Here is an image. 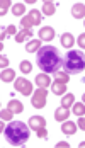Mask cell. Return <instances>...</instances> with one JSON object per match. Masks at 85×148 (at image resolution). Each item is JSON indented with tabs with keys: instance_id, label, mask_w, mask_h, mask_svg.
Here are the masks:
<instances>
[{
	"instance_id": "30",
	"label": "cell",
	"mask_w": 85,
	"mask_h": 148,
	"mask_svg": "<svg viewBox=\"0 0 85 148\" xmlns=\"http://www.w3.org/2000/svg\"><path fill=\"white\" fill-rule=\"evenodd\" d=\"M38 136H39V138H46V136H48V133H46V130H44V128H41V130H38Z\"/></svg>"
},
{
	"instance_id": "7",
	"label": "cell",
	"mask_w": 85,
	"mask_h": 148,
	"mask_svg": "<svg viewBox=\"0 0 85 148\" xmlns=\"http://www.w3.org/2000/svg\"><path fill=\"white\" fill-rule=\"evenodd\" d=\"M29 126L38 131V130H41V128H46V121H44L42 116H32L31 121H29Z\"/></svg>"
},
{
	"instance_id": "23",
	"label": "cell",
	"mask_w": 85,
	"mask_h": 148,
	"mask_svg": "<svg viewBox=\"0 0 85 148\" xmlns=\"http://www.w3.org/2000/svg\"><path fill=\"white\" fill-rule=\"evenodd\" d=\"M19 68H21V72L22 73H31V70H32V65H31V61H21V65H19Z\"/></svg>"
},
{
	"instance_id": "16",
	"label": "cell",
	"mask_w": 85,
	"mask_h": 148,
	"mask_svg": "<svg viewBox=\"0 0 85 148\" xmlns=\"http://www.w3.org/2000/svg\"><path fill=\"white\" fill-rule=\"evenodd\" d=\"M41 49V41L39 39H34V41H29L27 46H26V51L29 53H34V51H39Z\"/></svg>"
},
{
	"instance_id": "15",
	"label": "cell",
	"mask_w": 85,
	"mask_h": 148,
	"mask_svg": "<svg viewBox=\"0 0 85 148\" xmlns=\"http://www.w3.org/2000/svg\"><path fill=\"white\" fill-rule=\"evenodd\" d=\"M61 130H63V133L65 134H73L75 131H77V124L71 123V121H65L63 126H61Z\"/></svg>"
},
{
	"instance_id": "18",
	"label": "cell",
	"mask_w": 85,
	"mask_h": 148,
	"mask_svg": "<svg viewBox=\"0 0 85 148\" xmlns=\"http://www.w3.org/2000/svg\"><path fill=\"white\" fill-rule=\"evenodd\" d=\"M65 90H66V87H65V84L63 82H55L53 84V94H56V95H63L65 94Z\"/></svg>"
},
{
	"instance_id": "31",
	"label": "cell",
	"mask_w": 85,
	"mask_h": 148,
	"mask_svg": "<svg viewBox=\"0 0 85 148\" xmlns=\"http://www.w3.org/2000/svg\"><path fill=\"white\" fill-rule=\"evenodd\" d=\"M78 126H80V128L85 131V118H82V116H80V119H78Z\"/></svg>"
},
{
	"instance_id": "20",
	"label": "cell",
	"mask_w": 85,
	"mask_h": 148,
	"mask_svg": "<svg viewBox=\"0 0 85 148\" xmlns=\"http://www.w3.org/2000/svg\"><path fill=\"white\" fill-rule=\"evenodd\" d=\"M73 102H75V95H73V94H66V95H63V99H61V106H63V107H70Z\"/></svg>"
},
{
	"instance_id": "24",
	"label": "cell",
	"mask_w": 85,
	"mask_h": 148,
	"mask_svg": "<svg viewBox=\"0 0 85 148\" xmlns=\"http://www.w3.org/2000/svg\"><path fill=\"white\" fill-rule=\"evenodd\" d=\"M0 116H2V121H9V119L12 118V111L10 109H2Z\"/></svg>"
},
{
	"instance_id": "25",
	"label": "cell",
	"mask_w": 85,
	"mask_h": 148,
	"mask_svg": "<svg viewBox=\"0 0 85 148\" xmlns=\"http://www.w3.org/2000/svg\"><path fill=\"white\" fill-rule=\"evenodd\" d=\"M9 5H10V2H9V0H2V3H0V7H2V9H0V14H2V15L7 14V10H9Z\"/></svg>"
},
{
	"instance_id": "13",
	"label": "cell",
	"mask_w": 85,
	"mask_h": 148,
	"mask_svg": "<svg viewBox=\"0 0 85 148\" xmlns=\"http://www.w3.org/2000/svg\"><path fill=\"white\" fill-rule=\"evenodd\" d=\"M31 36H32V29H22L15 34V41H17V43H22V41H26Z\"/></svg>"
},
{
	"instance_id": "14",
	"label": "cell",
	"mask_w": 85,
	"mask_h": 148,
	"mask_svg": "<svg viewBox=\"0 0 85 148\" xmlns=\"http://www.w3.org/2000/svg\"><path fill=\"white\" fill-rule=\"evenodd\" d=\"M55 10H56V5H55L53 2L46 0V2L42 3V14L44 15H53L55 14Z\"/></svg>"
},
{
	"instance_id": "21",
	"label": "cell",
	"mask_w": 85,
	"mask_h": 148,
	"mask_svg": "<svg viewBox=\"0 0 85 148\" xmlns=\"http://www.w3.org/2000/svg\"><path fill=\"white\" fill-rule=\"evenodd\" d=\"M73 112L77 116H85V104H82V102L73 104Z\"/></svg>"
},
{
	"instance_id": "33",
	"label": "cell",
	"mask_w": 85,
	"mask_h": 148,
	"mask_svg": "<svg viewBox=\"0 0 85 148\" xmlns=\"http://www.w3.org/2000/svg\"><path fill=\"white\" fill-rule=\"evenodd\" d=\"M82 99H84V102H85V94H84V97H82Z\"/></svg>"
},
{
	"instance_id": "27",
	"label": "cell",
	"mask_w": 85,
	"mask_h": 148,
	"mask_svg": "<svg viewBox=\"0 0 85 148\" xmlns=\"http://www.w3.org/2000/svg\"><path fill=\"white\" fill-rule=\"evenodd\" d=\"M7 65H9V60H7V56H3V55H2V58H0V66H2V70H3Z\"/></svg>"
},
{
	"instance_id": "11",
	"label": "cell",
	"mask_w": 85,
	"mask_h": 148,
	"mask_svg": "<svg viewBox=\"0 0 85 148\" xmlns=\"http://www.w3.org/2000/svg\"><path fill=\"white\" fill-rule=\"evenodd\" d=\"M70 116V111H68V107H58L56 112H55V119L56 121H66V118Z\"/></svg>"
},
{
	"instance_id": "8",
	"label": "cell",
	"mask_w": 85,
	"mask_h": 148,
	"mask_svg": "<svg viewBox=\"0 0 85 148\" xmlns=\"http://www.w3.org/2000/svg\"><path fill=\"white\" fill-rule=\"evenodd\" d=\"M71 15L75 19H85V5L84 3H75L71 7Z\"/></svg>"
},
{
	"instance_id": "34",
	"label": "cell",
	"mask_w": 85,
	"mask_h": 148,
	"mask_svg": "<svg viewBox=\"0 0 85 148\" xmlns=\"http://www.w3.org/2000/svg\"><path fill=\"white\" fill-rule=\"evenodd\" d=\"M84 22H85V21H84Z\"/></svg>"
},
{
	"instance_id": "29",
	"label": "cell",
	"mask_w": 85,
	"mask_h": 148,
	"mask_svg": "<svg viewBox=\"0 0 85 148\" xmlns=\"http://www.w3.org/2000/svg\"><path fill=\"white\" fill-rule=\"evenodd\" d=\"M78 46H80V48H85V32L78 36Z\"/></svg>"
},
{
	"instance_id": "28",
	"label": "cell",
	"mask_w": 85,
	"mask_h": 148,
	"mask_svg": "<svg viewBox=\"0 0 85 148\" xmlns=\"http://www.w3.org/2000/svg\"><path fill=\"white\" fill-rule=\"evenodd\" d=\"M5 34H7V36H14L15 34V26H9V27L5 29Z\"/></svg>"
},
{
	"instance_id": "1",
	"label": "cell",
	"mask_w": 85,
	"mask_h": 148,
	"mask_svg": "<svg viewBox=\"0 0 85 148\" xmlns=\"http://www.w3.org/2000/svg\"><path fill=\"white\" fill-rule=\"evenodd\" d=\"M36 61L44 73H56L60 72V66H63V58L55 46H42L36 55Z\"/></svg>"
},
{
	"instance_id": "12",
	"label": "cell",
	"mask_w": 85,
	"mask_h": 148,
	"mask_svg": "<svg viewBox=\"0 0 85 148\" xmlns=\"http://www.w3.org/2000/svg\"><path fill=\"white\" fill-rule=\"evenodd\" d=\"M73 45H75V38L71 36L70 32H65L61 36V46L63 48H73Z\"/></svg>"
},
{
	"instance_id": "26",
	"label": "cell",
	"mask_w": 85,
	"mask_h": 148,
	"mask_svg": "<svg viewBox=\"0 0 85 148\" xmlns=\"http://www.w3.org/2000/svg\"><path fill=\"white\" fill-rule=\"evenodd\" d=\"M56 80H58V82H63V84H66V82H68V75L63 73V72H56Z\"/></svg>"
},
{
	"instance_id": "2",
	"label": "cell",
	"mask_w": 85,
	"mask_h": 148,
	"mask_svg": "<svg viewBox=\"0 0 85 148\" xmlns=\"http://www.w3.org/2000/svg\"><path fill=\"white\" fill-rule=\"evenodd\" d=\"M5 138L9 140L10 145L21 147L29 140V126L26 123H21V121H12L5 128Z\"/></svg>"
},
{
	"instance_id": "17",
	"label": "cell",
	"mask_w": 85,
	"mask_h": 148,
	"mask_svg": "<svg viewBox=\"0 0 85 148\" xmlns=\"http://www.w3.org/2000/svg\"><path fill=\"white\" fill-rule=\"evenodd\" d=\"M2 80L3 82H12L14 80V77H15V72L14 70H9V68H5V70H2Z\"/></svg>"
},
{
	"instance_id": "4",
	"label": "cell",
	"mask_w": 85,
	"mask_h": 148,
	"mask_svg": "<svg viewBox=\"0 0 85 148\" xmlns=\"http://www.w3.org/2000/svg\"><path fill=\"white\" fill-rule=\"evenodd\" d=\"M21 24H22L24 29H31L32 26H39V24H41V12H38V10H31V12L21 21Z\"/></svg>"
},
{
	"instance_id": "10",
	"label": "cell",
	"mask_w": 85,
	"mask_h": 148,
	"mask_svg": "<svg viewBox=\"0 0 85 148\" xmlns=\"http://www.w3.org/2000/svg\"><path fill=\"white\" fill-rule=\"evenodd\" d=\"M39 38L42 41H51L55 38V29L53 27H41L39 29Z\"/></svg>"
},
{
	"instance_id": "19",
	"label": "cell",
	"mask_w": 85,
	"mask_h": 148,
	"mask_svg": "<svg viewBox=\"0 0 85 148\" xmlns=\"http://www.w3.org/2000/svg\"><path fill=\"white\" fill-rule=\"evenodd\" d=\"M9 109L12 111V112H22V109H24V106H22V102H19V101H10L9 102Z\"/></svg>"
},
{
	"instance_id": "3",
	"label": "cell",
	"mask_w": 85,
	"mask_h": 148,
	"mask_svg": "<svg viewBox=\"0 0 85 148\" xmlns=\"http://www.w3.org/2000/svg\"><path fill=\"white\" fill-rule=\"evenodd\" d=\"M63 68L68 73H80L85 68V55L80 49H71L63 58Z\"/></svg>"
},
{
	"instance_id": "6",
	"label": "cell",
	"mask_w": 85,
	"mask_h": 148,
	"mask_svg": "<svg viewBox=\"0 0 85 148\" xmlns=\"http://www.w3.org/2000/svg\"><path fill=\"white\" fill-rule=\"evenodd\" d=\"M15 89L19 90L22 95H31L32 85H31V82L26 80V78H17V80H15Z\"/></svg>"
},
{
	"instance_id": "5",
	"label": "cell",
	"mask_w": 85,
	"mask_h": 148,
	"mask_svg": "<svg viewBox=\"0 0 85 148\" xmlns=\"http://www.w3.org/2000/svg\"><path fill=\"white\" fill-rule=\"evenodd\" d=\"M46 89H38V92L32 95V106L36 107V109H41L44 107V104H46Z\"/></svg>"
},
{
	"instance_id": "32",
	"label": "cell",
	"mask_w": 85,
	"mask_h": 148,
	"mask_svg": "<svg viewBox=\"0 0 85 148\" xmlns=\"http://www.w3.org/2000/svg\"><path fill=\"white\" fill-rule=\"evenodd\" d=\"M56 147H68V143H65V141H61V143H58Z\"/></svg>"
},
{
	"instance_id": "22",
	"label": "cell",
	"mask_w": 85,
	"mask_h": 148,
	"mask_svg": "<svg viewBox=\"0 0 85 148\" xmlns=\"http://www.w3.org/2000/svg\"><path fill=\"white\" fill-rule=\"evenodd\" d=\"M12 12H14V15H22L26 12L24 3H14V5H12Z\"/></svg>"
},
{
	"instance_id": "9",
	"label": "cell",
	"mask_w": 85,
	"mask_h": 148,
	"mask_svg": "<svg viewBox=\"0 0 85 148\" xmlns=\"http://www.w3.org/2000/svg\"><path fill=\"white\" fill-rule=\"evenodd\" d=\"M49 84H51L49 75L41 73V75H38V77H36V85H38L39 89H48V87H49Z\"/></svg>"
}]
</instances>
